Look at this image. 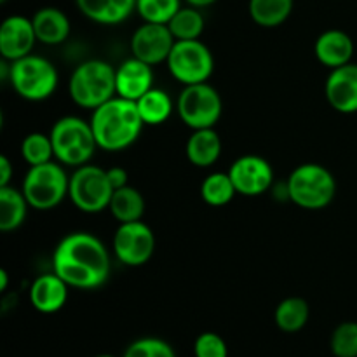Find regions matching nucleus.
<instances>
[{
  "label": "nucleus",
  "mask_w": 357,
  "mask_h": 357,
  "mask_svg": "<svg viewBox=\"0 0 357 357\" xmlns=\"http://www.w3.org/2000/svg\"><path fill=\"white\" fill-rule=\"evenodd\" d=\"M52 267L70 288L96 289L110 278L112 258L96 236L72 232L56 246Z\"/></svg>",
  "instance_id": "obj_1"
},
{
  "label": "nucleus",
  "mask_w": 357,
  "mask_h": 357,
  "mask_svg": "<svg viewBox=\"0 0 357 357\" xmlns=\"http://www.w3.org/2000/svg\"><path fill=\"white\" fill-rule=\"evenodd\" d=\"M98 149L107 152H121L129 149L143 131L142 115L136 101L115 96L93 110L91 117Z\"/></svg>",
  "instance_id": "obj_2"
},
{
  "label": "nucleus",
  "mask_w": 357,
  "mask_h": 357,
  "mask_svg": "<svg viewBox=\"0 0 357 357\" xmlns=\"http://www.w3.org/2000/svg\"><path fill=\"white\" fill-rule=\"evenodd\" d=\"M286 194L298 208L319 211L333 202L337 195V180L331 171L321 164H300L288 176Z\"/></svg>",
  "instance_id": "obj_3"
},
{
  "label": "nucleus",
  "mask_w": 357,
  "mask_h": 357,
  "mask_svg": "<svg viewBox=\"0 0 357 357\" xmlns=\"http://www.w3.org/2000/svg\"><path fill=\"white\" fill-rule=\"evenodd\" d=\"M68 91L73 103L96 110L98 107L117 96L115 68L103 59H87L73 70Z\"/></svg>",
  "instance_id": "obj_4"
},
{
  "label": "nucleus",
  "mask_w": 357,
  "mask_h": 357,
  "mask_svg": "<svg viewBox=\"0 0 357 357\" xmlns=\"http://www.w3.org/2000/svg\"><path fill=\"white\" fill-rule=\"evenodd\" d=\"M49 135L56 160L63 166L80 167L89 164L98 149L91 122L75 115H66L56 121Z\"/></svg>",
  "instance_id": "obj_5"
},
{
  "label": "nucleus",
  "mask_w": 357,
  "mask_h": 357,
  "mask_svg": "<svg viewBox=\"0 0 357 357\" xmlns=\"http://www.w3.org/2000/svg\"><path fill=\"white\" fill-rule=\"evenodd\" d=\"M30 208L37 211H51L58 208L70 192V178L63 164L45 162L30 166L21 185Z\"/></svg>",
  "instance_id": "obj_6"
},
{
  "label": "nucleus",
  "mask_w": 357,
  "mask_h": 357,
  "mask_svg": "<svg viewBox=\"0 0 357 357\" xmlns=\"http://www.w3.org/2000/svg\"><path fill=\"white\" fill-rule=\"evenodd\" d=\"M58 79L56 66L37 54L16 59L9 66L10 86L28 101H44L51 98L58 87Z\"/></svg>",
  "instance_id": "obj_7"
},
{
  "label": "nucleus",
  "mask_w": 357,
  "mask_h": 357,
  "mask_svg": "<svg viewBox=\"0 0 357 357\" xmlns=\"http://www.w3.org/2000/svg\"><path fill=\"white\" fill-rule=\"evenodd\" d=\"M114 192L107 169L103 167L84 164L75 167L70 176L68 197L82 213H100L108 209Z\"/></svg>",
  "instance_id": "obj_8"
},
{
  "label": "nucleus",
  "mask_w": 357,
  "mask_h": 357,
  "mask_svg": "<svg viewBox=\"0 0 357 357\" xmlns=\"http://www.w3.org/2000/svg\"><path fill=\"white\" fill-rule=\"evenodd\" d=\"M181 121L195 129L215 128L223 114V101L218 91L208 82L185 86L176 101Z\"/></svg>",
  "instance_id": "obj_9"
},
{
  "label": "nucleus",
  "mask_w": 357,
  "mask_h": 357,
  "mask_svg": "<svg viewBox=\"0 0 357 357\" xmlns=\"http://www.w3.org/2000/svg\"><path fill=\"white\" fill-rule=\"evenodd\" d=\"M166 63L171 75L183 86L208 82L215 70L211 49L199 38L174 42Z\"/></svg>",
  "instance_id": "obj_10"
},
{
  "label": "nucleus",
  "mask_w": 357,
  "mask_h": 357,
  "mask_svg": "<svg viewBox=\"0 0 357 357\" xmlns=\"http://www.w3.org/2000/svg\"><path fill=\"white\" fill-rule=\"evenodd\" d=\"M114 255L122 265L142 267L155 253V234L142 220L121 223L114 236Z\"/></svg>",
  "instance_id": "obj_11"
},
{
  "label": "nucleus",
  "mask_w": 357,
  "mask_h": 357,
  "mask_svg": "<svg viewBox=\"0 0 357 357\" xmlns=\"http://www.w3.org/2000/svg\"><path fill=\"white\" fill-rule=\"evenodd\" d=\"M236 190L244 197H258L271 188L274 169L271 162L260 155H243L232 162L229 169Z\"/></svg>",
  "instance_id": "obj_12"
},
{
  "label": "nucleus",
  "mask_w": 357,
  "mask_h": 357,
  "mask_svg": "<svg viewBox=\"0 0 357 357\" xmlns=\"http://www.w3.org/2000/svg\"><path fill=\"white\" fill-rule=\"evenodd\" d=\"M174 42L176 38L167 24L143 21L142 26L136 28L131 37V52L135 58L153 66L167 61Z\"/></svg>",
  "instance_id": "obj_13"
},
{
  "label": "nucleus",
  "mask_w": 357,
  "mask_h": 357,
  "mask_svg": "<svg viewBox=\"0 0 357 357\" xmlns=\"http://www.w3.org/2000/svg\"><path fill=\"white\" fill-rule=\"evenodd\" d=\"M37 35H35L31 17L13 14L0 24V54L3 61H16L31 54Z\"/></svg>",
  "instance_id": "obj_14"
},
{
  "label": "nucleus",
  "mask_w": 357,
  "mask_h": 357,
  "mask_svg": "<svg viewBox=\"0 0 357 357\" xmlns=\"http://www.w3.org/2000/svg\"><path fill=\"white\" fill-rule=\"evenodd\" d=\"M324 94L333 110L340 114L357 112V63H347L331 70L324 86Z\"/></svg>",
  "instance_id": "obj_15"
},
{
  "label": "nucleus",
  "mask_w": 357,
  "mask_h": 357,
  "mask_svg": "<svg viewBox=\"0 0 357 357\" xmlns=\"http://www.w3.org/2000/svg\"><path fill=\"white\" fill-rule=\"evenodd\" d=\"M115 87L117 96L138 101L153 87L152 65L138 58H129L115 68Z\"/></svg>",
  "instance_id": "obj_16"
},
{
  "label": "nucleus",
  "mask_w": 357,
  "mask_h": 357,
  "mask_svg": "<svg viewBox=\"0 0 357 357\" xmlns=\"http://www.w3.org/2000/svg\"><path fill=\"white\" fill-rule=\"evenodd\" d=\"M70 286L56 272L38 275L30 286V302L42 314H54L65 307Z\"/></svg>",
  "instance_id": "obj_17"
},
{
  "label": "nucleus",
  "mask_w": 357,
  "mask_h": 357,
  "mask_svg": "<svg viewBox=\"0 0 357 357\" xmlns=\"http://www.w3.org/2000/svg\"><path fill=\"white\" fill-rule=\"evenodd\" d=\"M314 54L321 65L328 68H338L352 61L354 42L351 35L342 30H326L317 37L314 44Z\"/></svg>",
  "instance_id": "obj_18"
},
{
  "label": "nucleus",
  "mask_w": 357,
  "mask_h": 357,
  "mask_svg": "<svg viewBox=\"0 0 357 357\" xmlns=\"http://www.w3.org/2000/svg\"><path fill=\"white\" fill-rule=\"evenodd\" d=\"M77 9L98 24H119L136 13V0H75Z\"/></svg>",
  "instance_id": "obj_19"
},
{
  "label": "nucleus",
  "mask_w": 357,
  "mask_h": 357,
  "mask_svg": "<svg viewBox=\"0 0 357 357\" xmlns=\"http://www.w3.org/2000/svg\"><path fill=\"white\" fill-rule=\"evenodd\" d=\"M37 40L45 45H58L68 38L70 20L58 7H42L31 17Z\"/></svg>",
  "instance_id": "obj_20"
},
{
  "label": "nucleus",
  "mask_w": 357,
  "mask_h": 357,
  "mask_svg": "<svg viewBox=\"0 0 357 357\" xmlns=\"http://www.w3.org/2000/svg\"><path fill=\"white\" fill-rule=\"evenodd\" d=\"M223 150L222 138L215 128L208 129H195L188 138L185 152H187V159L195 167H209L220 159Z\"/></svg>",
  "instance_id": "obj_21"
},
{
  "label": "nucleus",
  "mask_w": 357,
  "mask_h": 357,
  "mask_svg": "<svg viewBox=\"0 0 357 357\" xmlns=\"http://www.w3.org/2000/svg\"><path fill=\"white\" fill-rule=\"evenodd\" d=\"M30 204L24 197L23 190L10 187H0V230L13 232L20 229L26 220Z\"/></svg>",
  "instance_id": "obj_22"
},
{
  "label": "nucleus",
  "mask_w": 357,
  "mask_h": 357,
  "mask_svg": "<svg viewBox=\"0 0 357 357\" xmlns=\"http://www.w3.org/2000/svg\"><path fill=\"white\" fill-rule=\"evenodd\" d=\"M108 209L119 223L138 222L145 213V199L142 192L136 190L131 185H126L114 192Z\"/></svg>",
  "instance_id": "obj_23"
},
{
  "label": "nucleus",
  "mask_w": 357,
  "mask_h": 357,
  "mask_svg": "<svg viewBox=\"0 0 357 357\" xmlns=\"http://www.w3.org/2000/svg\"><path fill=\"white\" fill-rule=\"evenodd\" d=\"M295 0H250L248 10L258 26L275 28L281 26L293 13Z\"/></svg>",
  "instance_id": "obj_24"
},
{
  "label": "nucleus",
  "mask_w": 357,
  "mask_h": 357,
  "mask_svg": "<svg viewBox=\"0 0 357 357\" xmlns=\"http://www.w3.org/2000/svg\"><path fill=\"white\" fill-rule=\"evenodd\" d=\"M310 317V307L307 300L300 298V296H289L284 298L274 312L275 326L284 333H296V331L303 330L309 323Z\"/></svg>",
  "instance_id": "obj_25"
},
{
  "label": "nucleus",
  "mask_w": 357,
  "mask_h": 357,
  "mask_svg": "<svg viewBox=\"0 0 357 357\" xmlns=\"http://www.w3.org/2000/svg\"><path fill=\"white\" fill-rule=\"evenodd\" d=\"M136 105H138V112L142 115L145 126L164 124L171 117L174 108L169 94L162 89H157V87H152L149 93L143 94L136 101Z\"/></svg>",
  "instance_id": "obj_26"
},
{
  "label": "nucleus",
  "mask_w": 357,
  "mask_h": 357,
  "mask_svg": "<svg viewBox=\"0 0 357 357\" xmlns=\"http://www.w3.org/2000/svg\"><path fill=\"white\" fill-rule=\"evenodd\" d=\"M204 24L206 21L201 9L192 6H181L180 10L171 17L167 26L176 40H195L204 31Z\"/></svg>",
  "instance_id": "obj_27"
},
{
  "label": "nucleus",
  "mask_w": 357,
  "mask_h": 357,
  "mask_svg": "<svg viewBox=\"0 0 357 357\" xmlns=\"http://www.w3.org/2000/svg\"><path fill=\"white\" fill-rule=\"evenodd\" d=\"M237 194L236 185L227 173H211L204 178L201 185V197L208 206H227Z\"/></svg>",
  "instance_id": "obj_28"
},
{
  "label": "nucleus",
  "mask_w": 357,
  "mask_h": 357,
  "mask_svg": "<svg viewBox=\"0 0 357 357\" xmlns=\"http://www.w3.org/2000/svg\"><path fill=\"white\" fill-rule=\"evenodd\" d=\"M21 157L28 166H38V164L51 162L54 157L51 135L44 132H30L21 142Z\"/></svg>",
  "instance_id": "obj_29"
},
{
  "label": "nucleus",
  "mask_w": 357,
  "mask_h": 357,
  "mask_svg": "<svg viewBox=\"0 0 357 357\" xmlns=\"http://www.w3.org/2000/svg\"><path fill=\"white\" fill-rule=\"evenodd\" d=\"M180 7L181 0H136V13L145 23L167 24Z\"/></svg>",
  "instance_id": "obj_30"
},
{
  "label": "nucleus",
  "mask_w": 357,
  "mask_h": 357,
  "mask_svg": "<svg viewBox=\"0 0 357 357\" xmlns=\"http://www.w3.org/2000/svg\"><path fill=\"white\" fill-rule=\"evenodd\" d=\"M330 349L335 357H357V323L347 321L335 328L330 338Z\"/></svg>",
  "instance_id": "obj_31"
},
{
  "label": "nucleus",
  "mask_w": 357,
  "mask_h": 357,
  "mask_svg": "<svg viewBox=\"0 0 357 357\" xmlns=\"http://www.w3.org/2000/svg\"><path fill=\"white\" fill-rule=\"evenodd\" d=\"M122 357H176V354L167 342L146 337L132 342Z\"/></svg>",
  "instance_id": "obj_32"
},
{
  "label": "nucleus",
  "mask_w": 357,
  "mask_h": 357,
  "mask_svg": "<svg viewBox=\"0 0 357 357\" xmlns=\"http://www.w3.org/2000/svg\"><path fill=\"white\" fill-rule=\"evenodd\" d=\"M195 357H229V347L223 337L215 331H204L195 338L194 344Z\"/></svg>",
  "instance_id": "obj_33"
},
{
  "label": "nucleus",
  "mask_w": 357,
  "mask_h": 357,
  "mask_svg": "<svg viewBox=\"0 0 357 357\" xmlns=\"http://www.w3.org/2000/svg\"><path fill=\"white\" fill-rule=\"evenodd\" d=\"M107 174H108V180H110L112 187H114V190H117V188H122L126 187V185H129V174L128 171L124 169V167H110V169H107Z\"/></svg>",
  "instance_id": "obj_34"
},
{
  "label": "nucleus",
  "mask_w": 357,
  "mask_h": 357,
  "mask_svg": "<svg viewBox=\"0 0 357 357\" xmlns=\"http://www.w3.org/2000/svg\"><path fill=\"white\" fill-rule=\"evenodd\" d=\"M13 178V164L6 155L0 157V187H7Z\"/></svg>",
  "instance_id": "obj_35"
},
{
  "label": "nucleus",
  "mask_w": 357,
  "mask_h": 357,
  "mask_svg": "<svg viewBox=\"0 0 357 357\" xmlns=\"http://www.w3.org/2000/svg\"><path fill=\"white\" fill-rule=\"evenodd\" d=\"M185 2H187V6L197 7V9H204V7H209L213 6V3H216L218 0H185Z\"/></svg>",
  "instance_id": "obj_36"
},
{
  "label": "nucleus",
  "mask_w": 357,
  "mask_h": 357,
  "mask_svg": "<svg viewBox=\"0 0 357 357\" xmlns=\"http://www.w3.org/2000/svg\"><path fill=\"white\" fill-rule=\"evenodd\" d=\"M7 282H9V274L7 271H0V291H6L7 289Z\"/></svg>",
  "instance_id": "obj_37"
},
{
  "label": "nucleus",
  "mask_w": 357,
  "mask_h": 357,
  "mask_svg": "<svg viewBox=\"0 0 357 357\" xmlns=\"http://www.w3.org/2000/svg\"><path fill=\"white\" fill-rule=\"evenodd\" d=\"M96 357H115V356H110V354H100V356H96Z\"/></svg>",
  "instance_id": "obj_38"
},
{
  "label": "nucleus",
  "mask_w": 357,
  "mask_h": 357,
  "mask_svg": "<svg viewBox=\"0 0 357 357\" xmlns=\"http://www.w3.org/2000/svg\"><path fill=\"white\" fill-rule=\"evenodd\" d=\"M0 2H7V0H0Z\"/></svg>",
  "instance_id": "obj_39"
}]
</instances>
